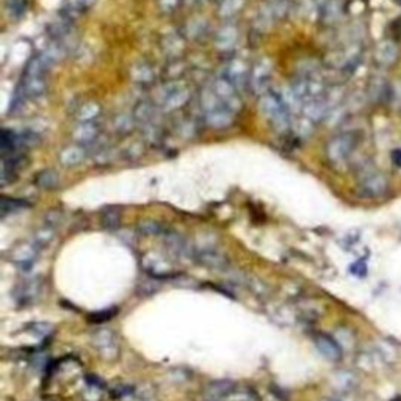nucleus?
<instances>
[{"label": "nucleus", "mask_w": 401, "mask_h": 401, "mask_svg": "<svg viewBox=\"0 0 401 401\" xmlns=\"http://www.w3.org/2000/svg\"><path fill=\"white\" fill-rule=\"evenodd\" d=\"M358 141H359V138H358V133H354V132H346V133H342V135L332 138L328 143V146H326L328 159L332 163L345 162L351 155V152L354 150Z\"/></svg>", "instance_id": "1"}, {"label": "nucleus", "mask_w": 401, "mask_h": 401, "mask_svg": "<svg viewBox=\"0 0 401 401\" xmlns=\"http://www.w3.org/2000/svg\"><path fill=\"white\" fill-rule=\"evenodd\" d=\"M260 107H262L263 115L271 121V124L278 130H284L288 125V112H287L284 102L276 94L270 93V94L263 96Z\"/></svg>", "instance_id": "2"}, {"label": "nucleus", "mask_w": 401, "mask_h": 401, "mask_svg": "<svg viewBox=\"0 0 401 401\" xmlns=\"http://www.w3.org/2000/svg\"><path fill=\"white\" fill-rule=\"evenodd\" d=\"M44 88V63L41 58H33L24 75V91L29 96H39Z\"/></svg>", "instance_id": "3"}, {"label": "nucleus", "mask_w": 401, "mask_h": 401, "mask_svg": "<svg viewBox=\"0 0 401 401\" xmlns=\"http://www.w3.org/2000/svg\"><path fill=\"white\" fill-rule=\"evenodd\" d=\"M389 188V182L386 179V175L381 172H368L361 182V191L367 197H380L383 196Z\"/></svg>", "instance_id": "4"}, {"label": "nucleus", "mask_w": 401, "mask_h": 401, "mask_svg": "<svg viewBox=\"0 0 401 401\" xmlns=\"http://www.w3.org/2000/svg\"><path fill=\"white\" fill-rule=\"evenodd\" d=\"M315 343H317V348L321 351V354L324 358H328L329 361H339L342 358V349L332 337L320 334V336H317Z\"/></svg>", "instance_id": "5"}, {"label": "nucleus", "mask_w": 401, "mask_h": 401, "mask_svg": "<svg viewBox=\"0 0 401 401\" xmlns=\"http://www.w3.org/2000/svg\"><path fill=\"white\" fill-rule=\"evenodd\" d=\"M396 57H398V49L392 41L383 42L378 47V50H376V58H378V61L381 64H386V66L393 64L396 61Z\"/></svg>", "instance_id": "6"}, {"label": "nucleus", "mask_w": 401, "mask_h": 401, "mask_svg": "<svg viewBox=\"0 0 401 401\" xmlns=\"http://www.w3.org/2000/svg\"><path fill=\"white\" fill-rule=\"evenodd\" d=\"M36 185L44 188V190H52L58 185V175L52 169H46L38 174L36 177Z\"/></svg>", "instance_id": "7"}, {"label": "nucleus", "mask_w": 401, "mask_h": 401, "mask_svg": "<svg viewBox=\"0 0 401 401\" xmlns=\"http://www.w3.org/2000/svg\"><path fill=\"white\" fill-rule=\"evenodd\" d=\"M74 137L79 141H83V143L93 141L97 137V127L91 122H85V124L80 125V127H77V130L74 132Z\"/></svg>", "instance_id": "8"}, {"label": "nucleus", "mask_w": 401, "mask_h": 401, "mask_svg": "<svg viewBox=\"0 0 401 401\" xmlns=\"http://www.w3.org/2000/svg\"><path fill=\"white\" fill-rule=\"evenodd\" d=\"M83 157H85V154L80 147H68L60 155L61 162L66 163V165H77L83 160Z\"/></svg>", "instance_id": "9"}, {"label": "nucleus", "mask_w": 401, "mask_h": 401, "mask_svg": "<svg viewBox=\"0 0 401 401\" xmlns=\"http://www.w3.org/2000/svg\"><path fill=\"white\" fill-rule=\"evenodd\" d=\"M119 221H121V216H119L116 209H107V210L102 212V222H104L105 228H108V229L118 228Z\"/></svg>", "instance_id": "10"}, {"label": "nucleus", "mask_w": 401, "mask_h": 401, "mask_svg": "<svg viewBox=\"0 0 401 401\" xmlns=\"http://www.w3.org/2000/svg\"><path fill=\"white\" fill-rule=\"evenodd\" d=\"M7 10L13 17H20L25 13L24 0H7Z\"/></svg>", "instance_id": "11"}, {"label": "nucleus", "mask_w": 401, "mask_h": 401, "mask_svg": "<svg viewBox=\"0 0 401 401\" xmlns=\"http://www.w3.org/2000/svg\"><path fill=\"white\" fill-rule=\"evenodd\" d=\"M22 206H24V204L19 203L17 199H7V197H4V201H2V213H4V215H8V213L14 212L16 209L22 207Z\"/></svg>", "instance_id": "12"}, {"label": "nucleus", "mask_w": 401, "mask_h": 401, "mask_svg": "<svg viewBox=\"0 0 401 401\" xmlns=\"http://www.w3.org/2000/svg\"><path fill=\"white\" fill-rule=\"evenodd\" d=\"M390 157H392V163H393L396 168H401V149H393L392 154H390Z\"/></svg>", "instance_id": "13"}, {"label": "nucleus", "mask_w": 401, "mask_h": 401, "mask_svg": "<svg viewBox=\"0 0 401 401\" xmlns=\"http://www.w3.org/2000/svg\"><path fill=\"white\" fill-rule=\"evenodd\" d=\"M351 271H353L354 274H359V276H365V273H367L365 263L364 262H356V265L351 268Z\"/></svg>", "instance_id": "14"}, {"label": "nucleus", "mask_w": 401, "mask_h": 401, "mask_svg": "<svg viewBox=\"0 0 401 401\" xmlns=\"http://www.w3.org/2000/svg\"><path fill=\"white\" fill-rule=\"evenodd\" d=\"M273 2H274V0H273Z\"/></svg>", "instance_id": "15"}]
</instances>
